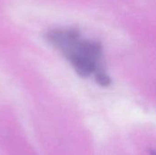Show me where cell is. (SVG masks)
<instances>
[{
    "label": "cell",
    "mask_w": 156,
    "mask_h": 155,
    "mask_svg": "<svg viewBox=\"0 0 156 155\" xmlns=\"http://www.w3.org/2000/svg\"><path fill=\"white\" fill-rule=\"evenodd\" d=\"M48 41L57 48L81 77H88L102 64L101 45L85 38L73 28H55L47 33Z\"/></svg>",
    "instance_id": "obj_1"
},
{
    "label": "cell",
    "mask_w": 156,
    "mask_h": 155,
    "mask_svg": "<svg viewBox=\"0 0 156 155\" xmlns=\"http://www.w3.org/2000/svg\"><path fill=\"white\" fill-rule=\"evenodd\" d=\"M151 155H156V151H151Z\"/></svg>",
    "instance_id": "obj_3"
},
{
    "label": "cell",
    "mask_w": 156,
    "mask_h": 155,
    "mask_svg": "<svg viewBox=\"0 0 156 155\" xmlns=\"http://www.w3.org/2000/svg\"><path fill=\"white\" fill-rule=\"evenodd\" d=\"M94 77L96 81L102 87H107L111 84V78L105 71L103 65L100 66L94 72Z\"/></svg>",
    "instance_id": "obj_2"
}]
</instances>
